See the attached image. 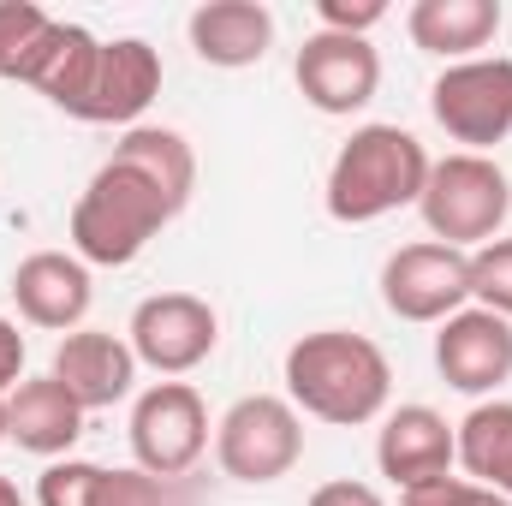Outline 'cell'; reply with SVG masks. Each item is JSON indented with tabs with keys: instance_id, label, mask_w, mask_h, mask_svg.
Returning <instances> with one entry per match:
<instances>
[{
	"instance_id": "obj_1",
	"label": "cell",
	"mask_w": 512,
	"mask_h": 506,
	"mask_svg": "<svg viewBox=\"0 0 512 506\" xmlns=\"http://www.w3.org/2000/svg\"><path fill=\"white\" fill-rule=\"evenodd\" d=\"M286 399L298 405V417H316L334 429H364V423L387 417L393 364L370 334L316 328L286 346Z\"/></svg>"
},
{
	"instance_id": "obj_2",
	"label": "cell",
	"mask_w": 512,
	"mask_h": 506,
	"mask_svg": "<svg viewBox=\"0 0 512 506\" xmlns=\"http://www.w3.org/2000/svg\"><path fill=\"white\" fill-rule=\"evenodd\" d=\"M173 215H179V203H173L143 167L108 155V161L90 173L84 197L72 203V256H78L84 268H126V262L143 256V245H149Z\"/></svg>"
},
{
	"instance_id": "obj_3",
	"label": "cell",
	"mask_w": 512,
	"mask_h": 506,
	"mask_svg": "<svg viewBox=\"0 0 512 506\" xmlns=\"http://www.w3.org/2000/svg\"><path fill=\"white\" fill-rule=\"evenodd\" d=\"M423 179H429V149L405 126H382L376 120V126H358L340 143L322 203H328V215L340 227H370V221H382L393 209L417 203Z\"/></svg>"
},
{
	"instance_id": "obj_4",
	"label": "cell",
	"mask_w": 512,
	"mask_h": 506,
	"mask_svg": "<svg viewBox=\"0 0 512 506\" xmlns=\"http://www.w3.org/2000/svg\"><path fill=\"white\" fill-rule=\"evenodd\" d=\"M423 227L435 245H453V251H483L501 221L512 215V185L507 173L489 161V155H441L429 161V179H423Z\"/></svg>"
},
{
	"instance_id": "obj_5",
	"label": "cell",
	"mask_w": 512,
	"mask_h": 506,
	"mask_svg": "<svg viewBox=\"0 0 512 506\" xmlns=\"http://www.w3.org/2000/svg\"><path fill=\"white\" fill-rule=\"evenodd\" d=\"M215 459L233 483H280L304 459V417L286 393H245L215 423Z\"/></svg>"
},
{
	"instance_id": "obj_6",
	"label": "cell",
	"mask_w": 512,
	"mask_h": 506,
	"mask_svg": "<svg viewBox=\"0 0 512 506\" xmlns=\"http://www.w3.org/2000/svg\"><path fill=\"white\" fill-rule=\"evenodd\" d=\"M429 114L465 155H483L512 137V60L507 54H477L447 66L429 84Z\"/></svg>"
},
{
	"instance_id": "obj_7",
	"label": "cell",
	"mask_w": 512,
	"mask_h": 506,
	"mask_svg": "<svg viewBox=\"0 0 512 506\" xmlns=\"http://www.w3.org/2000/svg\"><path fill=\"white\" fill-rule=\"evenodd\" d=\"M209 453V405L191 381H155L131 405V459L149 477H191Z\"/></svg>"
},
{
	"instance_id": "obj_8",
	"label": "cell",
	"mask_w": 512,
	"mask_h": 506,
	"mask_svg": "<svg viewBox=\"0 0 512 506\" xmlns=\"http://www.w3.org/2000/svg\"><path fill=\"white\" fill-rule=\"evenodd\" d=\"M126 340L143 370L179 381V376H191L197 364H209V352L221 340V316L197 292H155V298H143L131 310Z\"/></svg>"
},
{
	"instance_id": "obj_9",
	"label": "cell",
	"mask_w": 512,
	"mask_h": 506,
	"mask_svg": "<svg viewBox=\"0 0 512 506\" xmlns=\"http://www.w3.org/2000/svg\"><path fill=\"white\" fill-rule=\"evenodd\" d=\"M382 304L399 322H447L471 304V251L417 239L382 262Z\"/></svg>"
},
{
	"instance_id": "obj_10",
	"label": "cell",
	"mask_w": 512,
	"mask_h": 506,
	"mask_svg": "<svg viewBox=\"0 0 512 506\" xmlns=\"http://www.w3.org/2000/svg\"><path fill=\"white\" fill-rule=\"evenodd\" d=\"M292 78H298V90H304V102L316 114L346 120V114H358V108L376 102V90H382V54L370 48V36L316 30V36H304V48L292 60Z\"/></svg>"
},
{
	"instance_id": "obj_11",
	"label": "cell",
	"mask_w": 512,
	"mask_h": 506,
	"mask_svg": "<svg viewBox=\"0 0 512 506\" xmlns=\"http://www.w3.org/2000/svg\"><path fill=\"white\" fill-rule=\"evenodd\" d=\"M435 370L453 393L489 399L501 381H512V322L483 304H465L435 334Z\"/></svg>"
},
{
	"instance_id": "obj_12",
	"label": "cell",
	"mask_w": 512,
	"mask_h": 506,
	"mask_svg": "<svg viewBox=\"0 0 512 506\" xmlns=\"http://www.w3.org/2000/svg\"><path fill=\"white\" fill-rule=\"evenodd\" d=\"M155 96H161V54H155L143 36H120V42H102L96 72H90V90H84V102L72 108V120L131 131L149 114Z\"/></svg>"
},
{
	"instance_id": "obj_13",
	"label": "cell",
	"mask_w": 512,
	"mask_h": 506,
	"mask_svg": "<svg viewBox=\"0 0 512 506\" xmlns=\"http://www.w3.org/2000/svg\"><path fill=\"white\" fill-rule=\"evenodd\" d=\"M376 465L382 477L405 495V489H423L435 477H453L459 465V435L453 423L435 411V405H399L382 417V435H376Z\"/></svg>"
},
{
	"instance_id": "obj_14",
	"label": "cell",
	"mask_w": 512,
	"mask_h": 506,
	"mask_svg": "<svg viewBox=\"0 0 512 506\" xmlns=\"http://www.w3.org/2000/svg\"><path fill=\"white\" fill-rule=\"evenodd\" d=\"M96 54H102V42L84 30V24H66V18H48L42 30H36V42L12 60V84H30V90H42L60 114H72L78 102H84V90H90V72H96Z\"/></svg>"
},
{
	"instance_id": "obj_15",
	"label": "cell",
	"mask_w": 512,
	"mask_h": 506,
	"mask_svg": "<svg viewBox=\"0 0 512 506\" xmlns=\"http://www.w3.org/2000/svg\"><path fill=\"white\" fill-rule=\"evenodd\" d=\"M12 298H18V316L30 328H48V334H78V322L90 316V268L66 251H30L12 268Z\"/></svg>"
},
{
	"instance_id": "obj_16",
	"label": "cell",
	"mask_w": 512,
	"mask_h": 506,
	"mask_svg": "<svg viewBox=\"0 0 512 506\" xmlns=\"http://www.w3.org/2000/svg\"><path fill=\"white\" fill-rule=\"evenodd\" d=\"M48 376L60 381L84 411H108V405L126 399L131 381H137V352H131V340L108 334V328H78V334H66L54 346Z\"/></svg>"
},
{
	"instance_id": "obj_17",
	"label": "cell",
	"mask_w": 512,
	"mask_h": 506,
	"mask_svg": "<svg viewBox=\"0 0 512 506\" xmlns=\"http://www.w3.org/2000/svg\"><path fill=\"white\" fill-rule=\"evenodd\" d=\"M84 435V405L54 376H24L6 393V441H18L36 459H66Z\"/></svg>"
},
{
	"instance_id": "obj_18",
	"label": "cell",
	"mask_w": 512,
	"mask_h": 506,
	"mask_svg": "<svg viewBox=\"0 0 512 506\" xmlns=\"http://www.w3.org/2000/svg\"><path fill=\"white\" fill-rule=\"evenodd\" d=\"M185 30H191L197 60L221 72H245L274 48V12L262 0H203Z\"/></svg>"
},
{
	"instance_id": "obj_19",
	"label": "cell",
	"mask_w": 512,
	"mask_h": 506,
	"mask_svg": "<svg viewBox=\"0 0 512 506\" xmlns=\"http://www.w3.org/2000/svg\"><path fill=\"white\" fill-rule=\"evenodd\" d=\"M501 0H417L405 12V30L423 54H441L447 66L459 60H477V48L495 42L501 30Z\"/></svg>"
},
{
	"instance_id": "obj_20",
	"label": "cell",
	"mask_w": 512,
	"mask_h": 506,
	"mask_svg": "<svg viewBox=\"0 0 512 506\" xmlns=\"http://www.w3.org/2000/svg\"><path fill=\"white\" fill-rule=\"evenodd\" d=\"M453 435L465 477L512 501V399H477L465 423H453Z\"/></svg>"
},
{
	"instance_id": "obj_21",
	"label": "cell",
	"mask_w": 512,
	"mask_h": 506,
	"mask_svg": "<svg viewBox=\"0 0 512 506\" xmlns=\"http://www.w3.org/2000/svg\"><path fill=\"white\" fill-rule=\"evenodd\" d=\"M114 155L131 161V167H143L179 209L191 203V191H197V155H191V143L173 126H131L126 137L114 143Z\"/></svg>"
},
{
	"instance_id": "obj_22",
	"label": "cell",
	"mask_w": 512,
	"mask_h": 506,
	"mask_svg": "<svg viewBox=\"0 0 512 506\" xmlns=\"http://www.w3.org/2000/svg\"><path fill=\"white\" fill-rule=\"evenodd\" d=\"M96 506H197L191 477H149V471H102Z\"/></svg>"
},
{
	"instance_id": "obj_23",
	"label": "cell",
	"mask_w": 512,
	"mask_h": 506,
	"mask_svg": "<svg viewBox=\"0 0 512 506\" xmlns=\"http://www.w3.org/2000/svg\"><path fill=\"white\" fill-rule=\"evenodd\" d=\"M471 298L512 322V239H489L471 251Z\"/></svg>"
},
{
	"instance_id": "obj_24",
	"label": "cell",
	"mask_w": 512,
	"mask_h": 506,
	"mask_svg": "<svg viewBox=\"0 0 512 506\" xmlns=\"http://www.w3.org/2000/svg\"><path fill=\"white\" fill-rule=\"evenodd\" d=\"M102 489V465L90 459H54L36 483V506H96Z\"/></svg>"
},
{
	"instance_id": "obj_25",
	"label": "cell",
	"mask_w": 512,
	"mask_h": 506,
	"mask_svg": "<svg viewBox=\"0 0 512 506\" xmlns=\"http://www.w3.org/2000/svg\"><path fill=\"white\" fill-rule=\"evenodd\" d=\"M48 24V12L36 0H0V78L12 72V60L36 42V30Z\"/></svg>"
},
{
	"instance_id": "obj_26",
	"label": "cell",
	"mask_w": 512,
	"mask_h": 506,
	"mask_svg": "<svg viewBox=\"0 0 512 506\" xmlns=\"http://www.w3.org/2000/svg\"><path fill=\"white\" fill-rule=\"evenodd\" d=\"M399 506H512V501L495 495V489H483V483H471V477H435L423 489H405Z\"/></svg>"
},
{
	"instance_id": "obj_27",
	"label": "cell",
	"mask_w": 512,
	"mask_h": 506,
	"mask_svg": "<svg viewBox=\"0 0 512 506\" xmlns=\"http://www.w3.org/2000/svg\"><path fill=\"white\" fill-rule=\"evenodd\" d=\"M316 18L322 30H340V36H370L387 18L382 0H316Z\"/></svg>"
},
{
	"instance_id": "obj_28",
	"label": "cell",
	"mask_w": 512,
	"mask_h": 506,
	"mask_svg": "<svg viewBox=\"0 0 512 506\" xmlns=\"http://www.w3.org/2000/svg\"><path fill=\"white\" fill-rule=\"evenodd\" d=\"M310 506H387L382 489H370V483H352V477H340V483H322Z\"/></svg>"
},
{
	"instance_id": "obj_29",
	"label": "cell",
	"mask_w": 512,
	"mask_h": 506,
	"mask_svg": "<svg viewBox=\"0 0 512 506\" xmlns=\"http://www.w3.org/2000/svg\"><path fill=\"white\" fill-rule=\"evenodd\" d=\"M18 381H24V334H18V322L0 316V393H12Z\"/></svg>"
},
{
	"instance_id": "obj_30",
	"label": "cell",
	"mask_w": 512,
	"mask_h": 506,
	"mask_svg": "<svg viewBox=\"0 0 512 506\" xmlns=\"http://www.w3.org/2000/svg\"><path fill=\"white\" fill-rule=\"evenodd\" d=\"M0 506H24V495H18V483H12V477H0Z\"/></svg>"
},
{
	"instance_id": "obj_31",
	"label": "cell",
	"mask_w": 512,
	"mask_h": 506,
	"mask_svg": "<svg viewBox=\"0 0 512 506\" xmlns=\"http://www.w3.org/2000/svg\"><path fill=\"white\" fill-rule=\"evenodd\" d=\"M0 441H6V393H0Z\"/></svg>"
}]
</instances>
